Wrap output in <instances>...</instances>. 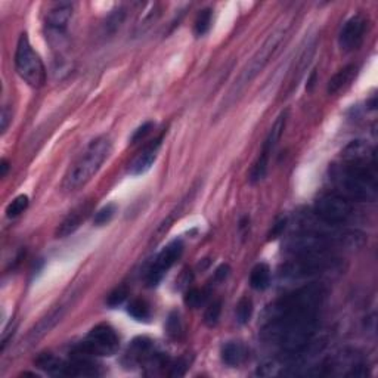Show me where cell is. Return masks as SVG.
<instances>
[{
  "label": "cell",
  "mask_w": 378,
  "mask_h": 378,
  "mask_svg": "<svg viewBox=\"0 0 378 378\" xmlns=\"http://www.w3.org/2000/svg\"><path fill=\"white\" fill-rule=\"evenodd\" d=\"M356 74H358V65L355 64L346 65L344 68H342L340 71L331 77V80L328 82V87H327L328 94L335 95L338 92H342L343 89H346L351 82H354Z\"/></svg>",
  "instance_id": "obj_18"
},
{
  "label": "cell",
  "mask_w": 378,
  "mask_h": 378,
  "mask_svg": "<svg viewBox=\"0 0 378 378\" xmlns=\"http://www.w3.org/2000/svg\"><path fill=\"white\" fill-rule=\"evenodd\" d=\"M327 291L319 284H309L279 298L268 310V322H284L293 319L318 318Z\"/></svg>",
  "instance_id": "obj_2"
},
{
  "label": "cell",
  "mask_w": 378,
  "mask_h": 378,
  "mask_svg": "<svg viewBox=\"0 0 378 378\" xmlns=\"http://www.w3.org/2000/svg\"><path fill=\"white\" fill-rule=\"evenodd\" d=\"M127 314L132 318H135L136 321H148L151 317V309L145 300L135 298L129 303Z\"/></svg>",
  "instance_id": "obj_20"
},
{
  "label": "cell",
  "mask_w": 378,
  "mask_h": 378,
  "mask_svg": "<svg viewBox=\"0 0 378 378\" xmlns=\"http://www.w3.org/2000/svg\"><path fill=\"white\" fill-rule=\"evenodd\" d=\"M270 284V268L266 263H257L250 273V285L257 291L266 290Z\"/></svg>",
  "instance_id": "obj_19"
},
{
  "label": "cell",
  "mask_w": 378,
  "mask_h": 378,
  "mask_svg": "<svg viewBox=\"0 0 378 378\" xmlns=\"http://www.w3.org/2000/svg\"><path fill=\"white\" fill-rule=\"evenodd\" d=\"M152 127H154V124H152L151 122H148V123H145V124H142L138 130H135V133H133V136H132V142L136 143V142L142 140L147 135L151 133Z\"/></svg>",
  "instance_id": "obj_29"
},
{
  "label": "cell",
  "mask_w": 378,
  "mask_h": 378,
  "mask_svg": "<svg viewBox=\"0 0 378 378\" xmlns=\"http://www.w3.org/2000/svg\"><path fill=\"white\" fill-rule=\"evenodd\" d=\"M0 168H2V173H0V175H2V177H5V176H6V173H8L9 163H8L6 160H2V163H0Z\"/></svg>",
  "instance_id": "obj_32"
},
{
  "label": "cell",
  "mask_w": 378,
  "mask_h": 378,
  "mask_svg": "<svg viewBox=\"0 0 378 378\" xmlns=\"http://www.w3.org/2000/svg\"><path fill=\"white\" fill-rule=\"evenodd\" d=\"M249 359V349L241 342H229L221 347V361L228 367H240Z\"/></svg>",
  "instance_id": "obj_17"
},
{
  "label": "cell",
  "mask_w": 378,
  "mask_h": 378,
  "mask_svg": "<svg viewBox=\"0 0 378 378\" xmlns=\"http://www.w3.org/2000/svg\"><path fill=\"white\" fill-rule=\"evenodd\" d=\"M90 213H92V201L90 200L74 207L73 210L68 213V216L61 221V225L57 231V237L65 238V237L71 235L73 232H75L77 229L80 228V225L87 219V216Z\"/></svg>",
  "instance_id": "obj_16"
},
{
  "label": "cell",
  "mask_w": 378,
  "mask_h": 378,
  "mask_svg": "<svg viewBox=\"0 0 378 378\" xmlns=\"http://www.w3.org/2000/svg\"><path fill=\"white\" fill-rule=\"evenodd\" d=\"M112 143L108 136L94 139L68 168L62 182V188L67 192H74L85 187L99 172L102 164L110 157Z\"/></svg>",
  "instance_id": "obj_4"
},
{
  "label": "cell",
  "mask_w": 378,
  "mask_h": 378,
  "mask_svg": "<svg viewBox=\"0 0 378 378\" xmlns=\"http://www.w3.org/2000/svg\"><path fill=\"white\" fill-rule=\"evenodd\" d=\"M29 204H30V198L27 197V195H24V194L18 195L17 198H14L8 204L6 216L9 219H15V217L21 216L29 208Z\"/></svg>",
  "instance_id": "obj_22"
},
{
  "label": "cell",
  "mask_w": 378,
  "mask_h": 378,
  "mask_svg": "<svg viewBox=\"0 0 378 378\" xmlns=\"http://www.w3.org/2000/svg\"><path fill=\"white\" fill-rule=\"evenodd\" d=\"M161 140H163V136H159L157 139H154L152 142H150L148 145L136 155V157L133 159V161L130 163V167H129V173L130 175L139 176V175H143V173H147L150 170V168L152 167V164L155 163V160H157L159 151L161 148Z\"/></svg>",
  "instance_id": "obj_15"
},
{
  "label": "cell",
  "mask_w": 378,
  "mask_h": 378,
  "mask_svg": "<svg viewBox=\"0 0 378 378\" xmlns=\"http://www.w3.org/2000/svg\"><path fill=\"white\" fill-rule=\"evenodd\" d=\"M212 20H213V10L212 9H203L200 14L197 15V20H195L194 24V31L198 37L204 36L212 27Z\"/></svg>",
  "instance_id": "obj_23"
},
{
  "label": "cell",
  "mask_w": 378,
  "mask_h": 378,
  "mask_svg": "<svg viewBox=\"0 0 378 378\" xmlns=\"http://www.w3.org/2000/svg\"><path fill=\"white\" fill-rule=\"evenodd\" d=\"M354 208L349 200L340 194H322L315 201V215L324 224L337 226L343 225L351 217Z\"/></svg>",
  "instance_id": "obj_8"
},
{
  "label": "cell",
  "mask_w": 378,
  "mask_h": 378,
  "mask_svg": "<svg viewBox=\"0 0 378 378\" xmlns=\"http://www.w3.org/2000/svg\"><path fill=\"white\" fill-rule=\"evenodd\" d=\"M290 29H291V21H284L268 36L265 43L259 48V50L252 57V59L244 65V68L241 70L240 75L237 77L235 82L232 83L229 92L220 103L217 114L226 112L233 103L240 99V96L242 95L247 86H250L256 77L265 70L266 65L270 62L273 55L277 54L279 46L285 41V37L289 36Z\"/></svg>",
  "instance_id": "obj_1"
},
{
  "label": "cell",
  "mask_w": 378,
  "mask_h": 378,
  "mask_svg": "<svg viewBox=\"0 0 378 378\" xmlns=\"http://www.w3.org/2000/svg\"><path fill=\"white\" fill-rule=\"evenodd\" d=\"M338 260L333 253H312L294 256L291 262L285 263L281 269V275L285 278H306L319 275L337 268Z\"/></svg>",
  "instance_id": "obj_6"
},
{
  "label": "cell",
  "mask_w": 378,
  "mask_h": 378,
  "mask_svg": "<svg viewBox=\"0 0 378 378\" xmlns=\"http://www.w3.org/2000/svg\"><path fill=\"white\" fill-rule=\"evenodd\" d=\"M70 306H71L70 300H65V302H62L61 305H58V306H55L54 309H52L49 314L46 317H43L41 321H38L34 325V327L29 331V334L24 337L21 349L27 350V349L33 347L34 344H37L38 342H41L45 335H48L62 321V318L65 317V314H67V310L70 309Z\"/></svg>",
  "instance_id": "obj_11"
},
{
  "label": "cell",
  "mask_w": 378,
  "mask_h": 378,
  "mask_svg": "<svg viewBox=\"0 0 378 378\" xmlns=\"http://www.w3.org/2000/svg\"><path fill=\"white\" fill-rule=\"evenodd\" d=\"M9 120H10V115L8 112V107H3L2 110V132L5 133L6 129H8V124H9Z\"/></svg>",
  "instance_id": "obj_31"
},
{
  "label": "cell",
  "mask_w": 378,
  "mask_h": 378,
  "mask_svg": "<svg viewBox=\"0 0 378 378\" xmlns=\"http://www.w3.org/2000/svg\"><path fill=\"white\" fill-rule=\"evenodd\" d=\"M120 347V338L108 324H99L89 331L75 355L112 356Z\"/></svg>",
  "instance_id": "obj_7"
},
{
  "label": "cell",
  "mask_w": 378,
  "mask_h": 378,
  "mask_svg": "<svg viewBox=\"0 0 378 378\" xmlns=\"http://www.w3.org/2000/svg\"><path fill=\"white\" fill-rule=\"evenodd\" d=\"M220 314H221V302L220 300H215V302L208 305V307L205 309L204 324L210 328L216 327L219 319H220Z\"/></svg>",
  "instance_id": "obj_25"
},
{
  "label": "cell",
  "mask_w": 378,
  "mask_h": 378,
  "mask_svg": "<svg viewBox=\"0 0 378 378\" xmlns=\"http://www.w3.org/2000/svg\"><path fill=\"white\" fill-rule=\"evenodd\" d=\"M365 31H367V21L362 15H354L349 18L342 27L340 34H338V45H340L343 52H354L361 48Z\"/></svg>",
  "instance_id": "obj_12"
},
{
  "label": "cell",
  "mask_w": 378,
  "mask_h": 378,
  "mask_svg": "<svg viewBox=\"0 0 378 378\" xmlns=\"http://www.w3.org/2000/svg\"><path fill=\"white\" fill-rule=\"evenodd\" d=\"M15 70L29 86L38 89L46 82V68L43 61L33 49L29 36L21 34L15 50Z\"/></svg>",
  "instance_id": "obj_5"
},
{
  "label": "cell",
  "mask_w": 378,
  "mask_h": 378,
  "mask_svg": "<svg viewBox=\"0 0 378 378\" xmlns=\"http://www.w3.org/2000/svg\"><path fill=\"white\" fill-rule=\"evenodd\" d=\"M127 289L126 286H119V289H115L110 296H108V300H107V303L108 306L111 307H115V306H119L122 305L124 300L127 298Z\"/></svg>",
  "instance_id": "obj_28"
},
{
  "label": "cell",
  "mask_w": 378,
  "mask_h": 378,
  "mask_svg": "<svg viewBox=\"0 0 378 378\" xmlns=\"http://www.w3.org/2000/svg\"><path fill=\"white\" fill-rule=\"evenodd\" d=\"M286 119H289V111H284L278 115V119L273 123V126L270 127L269 133L263 142V148L262 152H260L259 159L256 160V163L253 164L252 170H250V182L252 184H259V182H262L268 173L269 168V160H270V154L275 151L278 142L284 133L285 126H286Z\"/></svg>",
  "instance_id": "obj_9"
},
{
  "label": "cell",
  "mask_w": 378,
  "mask_h": 378,
  "mask_svg": "<svg viewBox=\"0 0 378 378\" xmlns=\"http://www.w3.org/2000/svg\"><path fill=\"white\" fill-rule=\"evenodd\" d=\"M331 179L338 194L349 201L374 203L377 200L378 187L371 168L344 163L333 167Z\"/></svg>",
  "instance_id": "obj_3"
},
{
  "label": "cell",
  "mask_w": 378,
  "mask_h": 378,
  "mask_svg": "<svg viewBox=\"0 0 378 378\" xmlns=\"http://www.w3.org/2000/svg\"><path fill=\"white\" fill-rule=\"evenodd\" d=\"M253 310H254V307H253L252 298H249V297L240 298V302L237 303V309H235L237 322L241 325L249 324L253 317Z\"/></svg>",
  "instance_id": "obj_21"
},
{
  "label": "cell",
  "mask_w": 378,
  "mask_h": 378,
  "mask_svg": "<svg viewBox=\"0 0 378 378\" xmlns=\"http://www.w3.org/2000/svg\"><path fill=\"white\" fill-rule=\"evenodd\" d=\"M166 328H167L168 335L173 337V338H179L182 335V333H184V327H182V321H180L179 314L173 312V314L168 317Z\"/></svg>",
  "instance_id": "obj_27"
},
{
  "label": "cell",
  "mask_w": 378,
  "mask_h": 378,
  "mask_svg": "<svg viewBox=\"0 0 378 378\" xmlns=\"http://www.w3.org/2000/svg\"><path fill=\"white\" fill-rule=\"evenodd\" d=\"M184 253V244L180 240H175L168 242L164 249L155 257L152 266L147 273V285L148 286H157L166 273L175 266V263L180 259Z\"/></svg>",
  "instance_id": "obj_10"
},
{
  "label": "cell",
  "mask_w": 378,
  "mask_h": 378,
  "mask_svg": "<svg viewBox=\"0 0 378 378\" xmlns=\"http://www.w3.org/2000/svg\"><path fill=\"white\" fill-rule=\"evenodd\" d=\"M73 12L74 5L70 2H59L52 5L46 14V25L49 31L62 36L73 18Z\"/></svg>",
  "instance_id": "obj_14"
},
{
  "label": "cell",
  "mask_w": 378,
  "mask_h": 378,
  "mask_svg": "<svg viewBox=\"0 0 378 378\" xmlns=\"http://www.w3.org/2000/svg\"><path fill=\"white\" fill-rule=\"evenodd\" d=\"M229 272H231V269H229L228 265H221V266H219V268L216 269V272H215V281H216V282L225 281V279L229 277Z\"/></svg>",
  "instance_id": "obj_30"
},
{
  "label": "cell",
  "mask_w": 378,
  "mask_h": 378,
  "mask_svg": "<svg viewBox=\"0 0 378 378\" xmlns=\"http://www.w3.org/2000/svg\"><path fill=\"white\" fill-rule=\"evenodd\" d=\"M117 213V205L115 204H107L103 205L102 208H99V210L95 213V225L96 226H103V225H108L110 221L112 220V217L115 216Z\"/></svg>",
  "instance_id": "obj_26"
},
{
  "label": "cell",
  "mask_w": 378,
  "mask_h": 378,
  "mask_svg": "<svg viewBox=\"0 0 378 378\" xmlns=\"http://www.w3.org/2000/svg\"><path fill=\"white\" fill-rule=\"evenodd\" d=\"M208 298V294L205 290H200V289H192L189 290L187 294H185V298L184 302L188 307H192V309H197V307H201L205 305Z\"/></svg>",
  "instance_id": "obj_24"
},
{
  "label": "cell",
  "mask_w": 378,
  "mask_h": 378,
  "mask_svg": "<svg viewBox=\"0 0 378 378\" xmlns=\"http://www.w3.org/2000/svg\"><path fill=\"white\" fill-rule=\"evenodd\" d=\"M343 159L350 164L375 168V150L363 140L350 142L343 151Z\"/></svg>",
  "instance_id": "obj_13"
}]
</instances>
